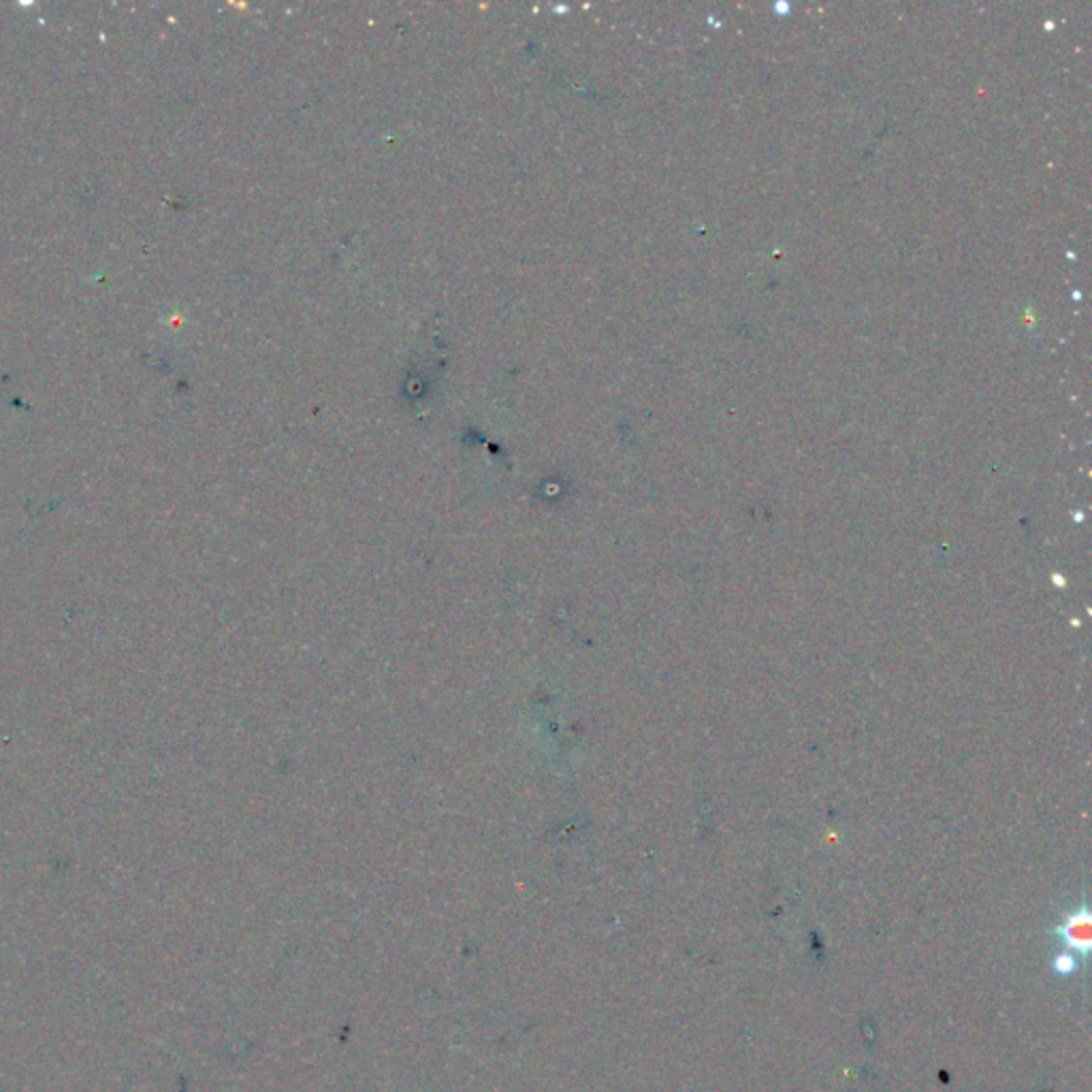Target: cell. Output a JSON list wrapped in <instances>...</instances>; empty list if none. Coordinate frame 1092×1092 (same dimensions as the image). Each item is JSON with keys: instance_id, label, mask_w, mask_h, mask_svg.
Here are the masks:
<instances>
[{"instance_id": "obj_1", "label": "cell", "mask_w": 1092, "mask_h": 1092, "mask_svg": "<svg viewBox=\"0 0 1092 1092\" xmlns=\"http://www.w3.org/2000/svg\"><path fill=\"white\" fill-rule=\"evenodd\" d=\"M1059 935L1063 937L1065 945L1071 951L1088 953V949H1090V914H1088V909H1077V912H1073L1063 922V926L1059 928Z\"/></svg>"}, {"instance_id": "obj_2", "label": "cell", "mask_w": 1092, "mask_h": 1092, "mask_svg": "<svg viewBox=\"0 0 1092 1092\" xmlns=\"http://www.w3.org/2000/svg\"><path fill=\"white\" fill-rule=\"evenodd\" d=\"M1075 967H1077V965H1075V959H1073L1071 953H1059L1057 959H1054V969H1057V973H1061V975H1069V973H1073Z\"/></svg>"}]
</instances>
